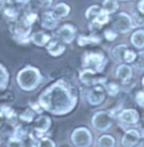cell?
<instances>
[{"instance_id": "cell-1", "label": "cell", "mask_w": 144, "mask_h": 147, "mask_svg": "<svg viewBox=\"0 0 144 147\" xmlns=\"http://www.w3.org/2000/svg\"><path fill=\"white\" fill-rule=\"evenodd\" d=\"M37 101L43 110L55 117L68 116L79 103V91L68 79L60 78L50 83L39 94Z\"/></svg>"}, {"instance_id": "cell-2", "label": "cell", "mask_w": 144, "mask_h": 147, "mask_svg": "<svg viewBox=\"0 0 144 147\" xmlns=\"http://www.w3.org/2000/svg\"><path fill=\"white\" fill-rule=\"evenodd\" d=\"M44 81V75L41 70L32 64L23 66L16 74V84L24 92H33Z\"/></svg>"}, {"instance_id": "cell-3", "label": "cell", "mask_w": 144, "mask_h": 147, "mask_svg": "<svg viewBox=\"0 0 144 147\" xmlns=\"http://www.w3.org/2000/svg\"><path fill=\"white\" fill-rule=\"evenodd\" d=\"M9 30L12 33V39L17 44H28L31 43V36L33 33V26L27 25L22 18L9 24Z\"/></svg>"}, {"instance_id": "cell-4", "label": "cell", "mask_w": 144, "mask_h": 147, "mask_svg": "<svg viewBox=\"0 0 144 147\" xmlns=\"http://www.w3.org/2000/svg\"><path fill=\"white\" fill-rule=\"evenodd\" d=\"M108 63L106 55L103 52L87 51L82 55V69H90L101 73Z\"/></svg>"}, {"instance_id": "cell-5", "label": "cell", "mask_w": 144, "mask_h": 147, "mask_svg": "<svg viewBox=\"0 0 144 147\" xmlns=\"http://www.w3.org/2000/svg\"><path fill=\"white\" fill-rule=\"evenodd\" d=\"M70 140L74 147H91L94 145V134L88 127L79 126L71 131Z\"/></svg>"}, {"instance_id": "cell-6", "label": "cell", "mask_w": 144, "mask_h": 147, "mask_svg": "<svg viewBox=\"0 0 144 147\" xmlns=\"http://www.w3.org/2000/svg\"><path fill=\"white\" fill-rule=\"evenodd\" d=\"M113 123H114V113L108 110L97 111L91 118V126L97 131L100 133H105L108 129H110Z\"/></svg>"}, {"instance_id": "cell-7", "label": "cell", "mask_w": 144, "mask_h": 147, "mask_svg": "<svg viewBox=\"0 0 144 147\" xmlns=\"http://www.w3.org/2000/svg\"><path fill=\"white\" fill-rule=\"evenodd\" d=\"M79 80L84 86L91 88V86H98V84H105L107 82V78L101 75L94 70L90 69H82L79 72Z\"/></svg>"}, {"instance_id": "cell-8", "label": "cell", "mask_w": 144, "mask_h": 147, "mask_svg": "<svg viewBox=\"0 0 144 147\" xmlns=\"http://www.w3.org/2000/svg\"><path fill=\"white\" fill-rule=\"evenodd\" d=\"M55 37L61 43L65 45H70L77 38V27L71 23H65V24L61 25L56 29Z\"/></svg>"}, {"instance_id": "cell-9", "label": "cell", "mask_w": 144, "mask_h": 147, "mask_svg": "<svg viewBox=\"0 0 144 147\" xmlns=\"http://www.w3.org/2000/svg\"><path fill=\"white\" fill-rule=\"evenodd\" d=\"M106 94H107V92L105 90V86L103 84H98V86H91L88 90V92L86 94V99L90 106L98 107L105 101Z\"/></svg>"}, {"instance_id": "cell-10", "label": "cell", "mask_w": 144, "mask_h": 147, "mask_svg": "<svg viewBox=\"0 0 144 147\" xmlns=\"http://www.w3.org/2000/svg\"><path fill=\"white\" fill-rule=\"evenodd\" d=\"M133 27L132 17L126 12H120L113 20V28L117 33H127Z\"/></svg>"}, {"instance_id": "cell-11", "label": "cell", "mask_w": 144, "mask_h": 147, "mask_svg": "<svg viewBox=\"0 0 144 147\" xmlns=\"http://www.w3.org/2000/svg\"><path fill=\"white\" fill-rule=\"evenodd\" d=\"M39 22H41V26L43 29L45 30H56L59 28L60 25V19H58L52 10H44L42 12L41 17H39Z\"/></svg>"}, {"instance_id": "cell-12", "label": "cell", "mask_w": 144, "mask_h": 147, "mask_svg": "<svg viewBox=\"0 0 144 147\" xmlns=\"http://www.w3.org/2000/svg\"><path fill=\"white\" fill-rule=\"evenodd\" d=\"M45 49H46V52H48V54L50 56H52V57H60V56H62L65 53L67 45L61 43L56 37L55 38L53 37L52 40L48 43V46Z\"/></svg>"}, {"instance_id": "cell-13", "label": "cell", "mask_w": 144, "mask_h": 147, "mask_svg": "<svg viewBox=\"0 0 144 147\" xmlns=\"http://www.w3.org/2000/svg\"><path fill=\"white\" fill-rule=\"evenodd\" d=\"M141 139L140 131L137 129H128L122 137L120 145L122 147H135Z\"/></svg>"}, {"instance_id": "cell-14", "label": "cell", "mask_w": 144, "mask_h": 147, "mask_svg": "<svg viewBox=\"0 0 144 147\" xmlns=\"http://www.w3.org/2000/svg\"><path fill=\"white\" fill-rule=\"evenodd\" d=\"M52 35L46 33L45 30H36L32 33L31 36V43L34 44L37 47H46L48 44L52 40Z\"/></svg>"}, {"instance_id": "cell-15", "label": "cell", "mask_w": 144, "mask_h": 147, "mask_svg": "<svg viewBox=\"0 0 144 147\" xmlns=\"http://www.w3.org/2000/svg\"><path fill=\"white\" fill-rule=\"evenodd\" d=\"M118 120L124 125H137L140 121L139 112L135 109H124L117 115Z\"/></svg>"}, {"instance_id": "cell-16", "label": "cell", "mask_w": 144, "mask_h": 147, "mask_svg": "<svg viewBox=\"0 0 144 147\" xmlns=\"http://www.w3.org/2000/svg\"><path fill=\"white\" fill-rule=\"evenodd\" d=\"M51 127H52V118L48 115H46L45 112H43L41 115H37L35 121L33 123V128H35L37 130L44 133V134L50 131Z\"/></svg>"}, {"instance_id": "cell-17", "label": "cell", "mask_w": 144, "mask_h": 147, "mask_svg": "<svg viewBox=\"0 0 144 147\" xmlns=\"http://www.w3.org/2000/svg\"><path fill=\"white\" fill-rule=\"evenodd\" d=\"M100 42H101V37L97 33H91L88 35L81 34L77 37V43H78V46H80V47L89 46V45H97Z\"/></svg>"}, {"instance_id": "cell-18", "label": "cell", "mask_w": 144, "mask_h": 147, "mask_svg": "<svg viewBox=\"0 0 144 147\" xmlns=\"http://www.w3.org/2000/svg\"><path fill=\"white\" fill-rule=\"evenodd\" d=\"M51 10H52L53 15H54L58 19L62 20L63 18H67V17L70 15V12H71V7H70V5H69L68 2L60 1V2L55 3V5L52 7Z\"/></svg>"}, {"instance_id": "cell-19", "label": "cell", "mask_w": 144, "mask_h": 147, "mask_svg": "<svg viewBox=\"0 0 144 147\" xmlns=\"http://www.w3.org/2000/svg\"><path fill=\"white\" fill-rule=\"evenodd\" d=\"M116 79H118L122 83H127L133 76L132 67L127 64H120L115 72Z\"/></svg>"}, {"instance_id": "cell-20", "label": "cell", "mask_w": 144, "mask_h": 147, "mask_svg": "<svg viewBox=\"0 0 144 147\" xmlns=\"http://www.w3.org/2000/svg\"><path fill=\"white\" fill-rule=\"evenodd\" d=\"M2 15H3L5 19L8 22V24L14 23V22H16L20 18V12L18 10V8L15 7V6H12V5H7L3 8Z\"/></svg>"}, {"instance_id": "cell-21", "label": "cell", "mask_w": 144, "mask_h": 147, "mask_svg": "<svg viewBox=\"0 0 144 147\" xmlns=\"http://www.w3.org/2000/svg\"><path fill=\"white\" fill-rule=\"evenodd\" d=\"M0 111L2 112L3 117L6 120L10 121V123H14L16 120H19L18 119V113L17 111L15 110V108H12L9 103H3L0 106Z\"/></svg>"}, {"instance_id": "cell-22", "label": "cell", "mask_w": 144, "mask_h": 147, "mask_svg": "<svg viewBox=\"0 0 144 147\" xmlns=\"http://www.w3.org/2000/svg\"><path fill=\"white\" fill-rule=\"evenodd\" d=\"M9 82H10V73L8 69L2 63H0V93L7 90Z\"/></svg>"}, {"instance_id": "cell-23", "label": "cell", "mask_w": 144, "mask_h": 147, "mask_svg": "<svg viewBox=\"0 0 144 147\" xmlns=\"http://www.w3.org/2000/svg\"><path fill=\"white\" fill-rule=\"evenodd\" d=\"M36 117H37V113L33 109H31L29 107L24 109V110H22L20 112H18V119H19V121L26 123V125L34 123Z\"/></svg>"}, {"instance_id": "cell-24", "label": "cell", "mask_w": 144, "mask_h": 147, "mask_svg": "<svg viewBox=\"0 0 144 147\" xmlns=\"http://www.w3.org/2000/svg\"><path fill=\"white\" fill-rule=\"evenodd\" d=\"M31 130H32V128H28L25 125H19L18 123V125H16L14 127L12 136H15L17 138H20V139L25 140V139H28L29 134H31Z\"/></svg>"}, {"instance_id": "cell-25", "label": "cell", "mask_w": 144, "mask_h": 147, "mask_svg": "<svg viewBox=\"0 0 144 147\" xmlns=\"http://www.w3.org/2000/svg\"><path fill=\"white\" fill-rule=\"evenodd\" d=\"M116 140L115 137L109 134H103L97 139V147H115Z\"/></svg>"}, {"instance_id": "cell-26", "label": "cell", "mask_w": 144, "mask_h": 147, "mask_svg": "<svg viewBox=\"0 0 144 147\" xmlns=\"http://www.w3.org/2000/svg\"><path fill=\"white\" fill-rule=\"evenodd\" d=\"M126 49H128V47H127V45H124V44H120V45L115 46L111 49V53H110L111 59L117 63L124 61V54H125Z\"/></svg>"}, {"instance_id": "cell-27", "label": "cell", "mask_w": 144, "mask_h": 147, "mask_svg": "<svg viewBox=\"0 0 144 147\" xmlns=\"http://www.w3.org/2000/svg\"><path fill=\"white\" fill-rule=\"evenodd\" d=\"M101 10H103V7H100L98 5H91L86 9L84 17L88 22H92V20H95V18L99 15V12Z\"/></svg>"}, {"instance_id": "cell-28", "label": "cell", "mask_w": 144, "mask_h": 147, "mask_svg": "<svg viewBox=\"0 0 144 147\" xmlns=\"http://www.w3.org/2000/svg\"><path fill=\"white\" fill-rule=\"evenodd\" d=\"M131 43L137 49H143L144 47V30L140 29L136 30L131 37Z\"/></svg>"}, {"instance_id": "cell-29", "label": "cell", "mask_w": 144, "mask_h": 147, "mask_svg": "<svg viewBox=\"0 0 144 147\" xmlns=\"http://www.w3.org/2000/svg\"><path fill=\"white\" fill-rule=\"evenodd\" d=\"M20 18H22L27 25L33 26V25L38 20L39 17H38V13H37V12L31 9V10H28V11H25L23 15H20Z\"/></svg>"}, {"instance_id": "cell-30", "label": "cell", "mask_w": 144, "mask_h": 147, "mask_svg": "<svg viewBox=\"0 0 144 147\" xmlns=\"http://www.w3.org/2000/svg\"><path fill=\"white\" fill-rule=\"evenodd\" d=\"M101 7H103V9L105 11H107L110 15V13H114V12L117 11L120 6H118V1L117 0H104Z\"/></svg>"}, {"instance_id": "cell-31", "label": "cell", "mask_w": 144, "mask_h": 147, "mask_svg": "<svg viewBox=\"0 0 144 147\" xmlns=\"http://www.w3.org/2000/svg\"><path fill=\"white\" fill-rule=\"evenodd\" d=\"M104 86H105V90H106L107 94L110 97H116L120 93V86L115 82H106L104 84Z\"/></svg>"}, {"instance_id": "cell-32", "label": "cell", "mask_w": 144, "mask_h": 147, "mask_svg": "<svg viewBox=\"0 0 144 147\" xmlns=\"http://www.w3.org/2000/svg\"><path fill=\"white\" fill-rule=\"evenodd\" d=\"M7 147H26L25 140L17 138L15 136H10L7 140Z\"/></svg>"}, {"instance_id": "cell-33", "label": "cell", "mask_w": 144, "mask_h": 147, "mask_svg": "<svg viewBox=\"0 0 144 147\" xmlns=\"http://www.w3.org/2000/svg\"><path fill=\"white\" fill-rule=\"evenodd\" d=\"M31 2H33L37 8H41L44 10H48L53 6V0H32Z\"/></svg>"}, {"instance_id": "cell-34", "label": "cell", "mask_w": 144, "mask_h": 147, "mask_svg": "<svg viewBox=\"0 0 144 147\" xmlns=\"http://www.w3.org/2000/svg\"><path fill=\"white\" fill-rule=\"evenodd\" d=\"M134 67L140 72L144 71V51L137 54V57L134 62Z\"/></svg>"}, {"instance_id": "cell-35", "label": "cell", "mask_w": 144, "mask_h": 147, "mask_svg": "<svg viewBox=\"0 0 144 147\" xmlns=\"http://www.w3.org/2000/svg\"><path fill=\"white\" fill-rule=\"evenodd\" d=\"M137 57V54L135 52H133L131 49H126L125 54H124V62L126 63H134Z\"/></svg>"}, {"instance_id": "cell-36", "label": "cell", "mask_w": 144, "mask_h": 147, "mask_svg": "<svg viewBox=\"0 0 144 147\" xmlns=\"http://www.w3.org/2000/svg\"><path fill=\"white\" fill-rule=\"evenodd\" d=\"M41 147H56V144L51 137L44 136L41 140Z\"/></svg>"}, {"instance_id": "cell-37", "label": "cell", "mask_w": 144, "mask_h": 147, "mask_svg": "<svg viewBox=\"0 0 144 147\" xmlns=\"http://www.w3.org/2000/svg\"><path fill=\"white\" fill-rule=\"evenodd\" d=\"M28 106H29L31 109H33V110L35 111L37 115H41V113L45 112V111L43 110V108H42V106L39 105L38 101H29L28 102Z\"/></svg>"}, {"instance_id": "cell-38", "label": "cell", "mask_w": 144, "mask_h": 147, "mask_svg": "<svg viewBox=\"0 0 144 147\" xmlns=\"http://www.w3.org/2000/svg\"><path fill=\"white\" fill-rule=\"evenodd\" d=\"M104 36L105 38L109 40V42H113V40H115L116 38H117V32L113 28V29H106L105 32H104Z\"/></svg>"}, {"instance_id": "cell-39", "label": "cell", "mask_w": 144, "mask_h": 147, "mask_svg": "<svg viewBox=\"0 0 144 147\" xmlns=\"http://www.w3.org/2000/svg\"><path fill=\"white\" fill-rule=\"evenodd\" d=\"M134 26H143L144 25V13L140 11L139 12H134Z\"/></svg>"}, {"instance_id": "cell-40", "label": "cell", "mask_w": 144, "mask_h": 147, "mask_svg": "<svg viewBox=\"0 0 144 147\" xmlns=\"http://www.w3.org/2000/svg\"><path fill=\"white\" fill-rule=\"evenodd\" d=\"M135 101H136V103H137L140 107L144 108V91H139V92L136 93V96H135Z\"/></svg>"}, {"instance_id": "cell-41", "label": "cell", "mask_w": 144, "mask_h": 147, "mask_svg": "<svg viewBox=\"0 0 144 147\" xmlns=\"http://www.w3.org/2000/svg\"><path fill=\"white\" fill-rule=\"evenodd\" d=\"M137 126H139L137 130L140 131V135H141V137H144V118H143V119H140V121L137 123Z\"/></svg>"}, {"instance_id": "cell-42", "label": "cell", "mask_w": 144, "mask_h": 147, "mask_svg": "<svg viewBox=\"0 0 144 147\" xmlns=\"http://www.w3.org/2000/svg\"><path fill=\"white\" fill-rule=\"evenodd\" d=\"M137 7H139V11H141L144 13V0H141V1L139 2Z\"/></svg>"}, {"instance_id": "cell-43", "label": "cell", "mask_w": 144, "mask_h": 147, "mask_svg": "<svg viewBox=\"0 0 144 147\" xmlns=\"http://www.w3.org/2000/svg\"><path fill=\"white\" fill-rule=\"evenodd\" d=\"M6 119H5V117H3V115H2V112L0 111V127L2 126V123H3V121H5Z\"/></svg>"}, {"instance_id": "cell-44", "label": "cell", "mask_w": 144, "mask_h": 147, "mask_svg": "<svg viewBox=\"0 0 144 147\" xmlns=\"http://www.w3.org/2000/svg\"><path fill=\"white\" fill-rule=\"evenodd\" d=\"M2 142H3V140H2V137L0 136V147L2 146Z\"/></svg>"}, {"instance_id": "cell-45", "label": "cell", "mask_w": 144, "mask_h": 147, "mask_svg": "<svg viewBox=\"0 0 144 147\" xmlns=\"http://www.w3.org/2000/svg\"><path fill=\"white\" fill-rule=\"evenodd\" d=\"M142 86H143V88H144V76H143V79H142Z\"/></svg>"}, {"instance_id": "cell-46", "label": "cell", "mask_w": 144, "mask_h": 147, "mask_svg": "<svg viewBox=\"0 0 144 147\" xmlns=\"http://www.w3.org/2000/svg\"><path fill=\"white\" fill-rule=\"evenodd\" d=\"M122 1H128V0H122Z\"/></svg>"}, {"instance_id": "cell-47", "label": "cell", "mask_w": 144, "mask_h": 147, "mask_svg": "<svg viewBox=\"0 0 144 147\" xmlns=\"http://www.w3.org/2000/svg\"><path fill=\"white\" fill-rule=\"evenodd\" d=\"M64 147H67V146H64Z\"/></svg>"}]
</instances>
